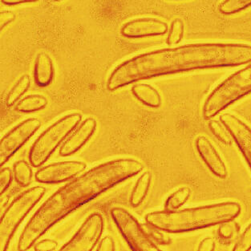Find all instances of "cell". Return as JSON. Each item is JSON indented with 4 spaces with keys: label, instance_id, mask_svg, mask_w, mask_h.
Here are the masks:
<instances>
[{
    "label": "cell",
    "instance_id": "obj_9",
    "mask_svg": "<svg viewBox=\"0 0 251 251\" xmlns=\"http://www.w3.org/2000/svg\"><path fill=\"white\" fill-rule=\"evenodd\" d=\"M86 164L78 161H65L50 164L35 173V180L44 184H58L76 177L86 169Z\"/></svg>",
    "mask_w": 251,
    "mask_h": 251
},
{
    "label": "cell",
    "instance_id": "obj_27",
    "mask_svg": "<svg viewBox=\"0 0 251 251\" xmlns=\"http://www.w3.org/2000/svg\"><path fill=\"white\" fill-rule=\"evenodd\" d=\"M150 231L146 232H147L148 234L150 236V238H152V240L156 241V243L163 245L169 244V243H170V237L165 235L164 233L161 232V230L150 226Z\"/></svg>",
    "mask_w": 251,
    "mask_h": 251
},
{
    "label": "cell",
    "instance_id": "obj_24",
    "mask_svg": "<svg viewBox=\"0 0 251 251\" xmlns=\"http://www.w3.org/2000/svg\"><path fill=\"white\" fill-rule=\"evenodd\" d=\"M251 223L247 226L243 234L236 242L232 251H251Z\"/></svg>",
    "mask_w": 251,
    "mask_h": 251
},
{
    "label": "cell",
    "instance_id": "obj_16",
    "mask_svg": "<svg viewBox=\"0 0 251 251\" xmlns=\"http://www.w3.org/2000/svg\"><path fill=\"white\" fill-rule=\"evenodd\" d=\"M151 181L152 174L149 171L144 173L139 177L130 195V204L132 206L137 207L143 202L150 190Z\"/></svg>",
    "mask_w": 251,
    "mask_h": 251
},
{
    "label": "cell",
    "instance_id": "obj_8",
    "mask_svg": "<svg viewBox=\"0 0 251 251\" xmlns=\"http://www.w3.org/2000/svg\"><path fill=\"white\" fill-rule=\"evenodd\" d=\"M41 126L37 118H29L19 124L1 139L0 165L7 163L9 159L22 147Z\"/></svg>",
    "mask_w": 251,
    "mask_h": 251
},
{
    "label": "cell",
    "instance_id": "obj_32",
    "mask_svg": "<svg viewBox=\"0 0 251 251\" xmlns=\"http://www.w3.org/2000/svg\"><path fill=\"white\" fill-rule=\"evenodd\" d=\"M1 2L7 5H18L35 2V0H2Z\"/></svg>",
    "mask_w": 251,
    "mask_h": 251
},
{
    "label": "cell",
    "instance_id": "obj_31",
    "mask_svg": "<svg viewBox=\"0 0 251 251\" xmlns=\"http://www.w3.org/2000/svg\"><path fill=\"white\" fill-rule=\"evenodd\" d=\"M215 241L213 238H205L199 243L198 251H214L215 250Z\"/></svg>",
    "mask_w": 251,
    "mask_h": 251
},
{
    "label": "cell",
    "instance_id": "obj_17",
    "mask_svg": "<svg viewBox=\"0 0 251 251\" xmlns=\"http://www.w3.org/2000/svg\"><path fill=\"white\" fill-rule=\"evenodd\" d=\"M48 103V99L44 96L32 94L20 100L16 105V110L23 113H34L46 108Z\"/></svg>",
    "mask_w": 251,
    "mask_h": 251
},
{
    "label": "cell",
    "instance_id": "obj_15",
    "mask_svg": "<svg viewBox=\"0 0 251 251\" xmlns=\"http://www.w3.org/2000/svg\"><path fill=\"white\" fill-rule=\"evenodd\" d=\"M132 93L142 104L150 108H159L161 104V97L158 91L150 84L140 83L132 87Z\"/></svg>",
    "mask_w": 251,
    "mask_h": 251
},
{
    "label": "cell",
    "instance_id": "obj_3",
    "mask_svg": "<svg viewBox=\"0 0 251 251\" xmlns=\"http://www.w3.org/2000/svg\"><path fill=\"white\" fill-rule=\"evenodd\" d=\"M242 206L236 201L215 203L198 207L153 211L146 215L148 225L170 234L205 229L238 218Z\"/></svg>",
    "mask_w": 251,
    "mask_h": 251
},
{
    "label": "cell",
    "instance_id": "obj_25",
    "mask_svg": "<svg viewBox=\"0 0 251 251\" xmlns=\"http://www.w3.org/2000/svg\"><path fill=\"white\" fill-rule=\"evenodd\" d=\"M237 230H238V226L234 222L230 221V222L223 223L219 226L218 234L220 236L221 238L228 240L234 237Z\"/></svg>",
    "mask_w": 251,
    "mask_h": 251
},
{
    "label": "cell",
    "instance_id": "obj_14",
    "mask_svg": "<svg viewBox=\"0 0 251 251\" xmlns=\"http://www.w3.org/2000/svg\"><path fill=\"white\" fill-rule=\"evenodd\" d=\"M54 66L50 55L45 52H40L35 58L34 66V79L38 86H49L54 78Z\"/></svg>",
    "mask_w": 251,
    "mask_h": 251
},
{
    "label": "cell",
    "instance_id": "obj_22",
    "mask_svg": "<svg viewBox=\"0 0 251 251\" xmlns=\"http://www.w3.org/2000/svg\"><path fill=\"white\" fill-rule=\"evenodd\" d=\"M184 32H185V25L182 20L180 18H176L173 20L169 29L167 40H166L168 45L173 46V45L178 44L183 39Z\"/></svg>",
    "mask_w": 251,
    "mask_h": 251
},
{
    "label": "cell",
    "instance_id": "obj_10",
    "mask_svg": "<svg viewBox=\"0 0 251 251\" xmlns=\"http://www.w3.org/2000/svg\"><path fill=\"white\" fill-rule=\"evenodd\" d=\"M221 123L228 131L251 170V128L239 117L232 113H223Z\"/></svg>",
    "mask_w": 251,
    "mask_h": 251
},
{
    "label": "cell",
    "instance_id": "obj_20",
    "mask_svg": "<svg viewBox=\"0 0 251 251\" xmlns=\"http://www.w3.org/2000/svg\"><path fill=\"white\" fill-rule=\"evenodd\" d=\"M14 177L16 182L23 187L30 185L32 180V170L25 161H19L14 165Z\"/></svg>",
    "mask_w": 251,
    "mask_h": 251
},
{
    "label": "cell",
    "instance_id": "obj_29",
    "mask_svg": "<svg viewBox=\"0 0 251 251\" xmlns=\"http://www.w3.org/2000/svg\"><path fill=\"white\" fill-rule=\"evenodd\" d=\"M97 251H116L115 242L110 236H105L100 241Z\"/></svg>",
    "mask_w": 251,
    "mask_h": 251
},
{
    "label": "cell",
    "instance_id": "obj_26",
    "mask_svg": "<svg viewBox=\"0 0 251 251\" xmlns=\"http://www.w3.org/2000/svg\"><path fill=\"white\" fill-rule=\"evenodd\" d=\"M13 180V174L9 168H2L0 171V194L2 196L10 187Z\"/></svg>",
    "mask_w": 251,
    "mask_h": 251
},
{
    "label": "cell",
    "instance_id": "obj_19",
    "mask_svg": "<svg viewBox=\"0 0 251 251\" xmlns=\"http://www.w3.org/2000/svg\"><path fill=\"white\" fill-rule=\"evenodd\" d=\"M31 84V80L28 75H23L20 79H18L13 88H11L7 95L6 103L8 107H11L16 104L19 100L25 95L26 91L28 90Z\"/></svg>",
    "mask_w": 251,
    "mask_h": 251
},
{
    "label": "cell",
    "instance_id": "obj_4",
    "mask_svg": "<svg viewBox=\"0 0 251 251\" xmlns=\"http://www.w3.org/2000/svg\"><path fill=\"white\" fill-rule=\"evenodd\" d=\"M250 94L251 63L228 76L209 93L203 104V118L210 121L228 107Z\"/></svg>",
    "mask_w": 251,
    "mask_h": 251
},
{
    "label": "cell",
    "instance_id": "obj_1",
    "mask_svg": "<svg viewBox=\"0 0 251 251\" xmlns=\"http://www.w3.org/2000/svg\"><path fill=\"white\" fill-rule=\"evenodd\" d=\"M143 170L142 163L135 159L119 158L97 165L76 176L37 209L20 235L18 250L28 251L67 215Z\"/></svg>",
    "mask_w": 251,
    "mask_h": 251
},
{
    "label": "cell",
    "instance_id": "obj_30",
    "mask_svg": "<svg viewBox=\"0 0 251 251\" xmlns=\"http://www.w3.org/2000/svg\"><path fill=\"white\" fill-rule=\"evenodd\" d=\"M16 20V15L12 11H1L0 12V28L1 31L7 25Z\"/></svg>",
    "mask_w": 251,
    "mask_h": 251
},
{
    "label": "cell",
    "instance_id": "obj_6",
    "mask_svg": "<svg viewBox=\"0 0 251 251\" xmlns=\"http://www.w3.org/2000/svg\"><path fill=\"white\" fill-rule=\"evenodd\" d=\"M46 193L43 186H34L23 192L10 204L0 222V251H7L14 234L23 220Z\"/></svg>",
    "mask_w": 251,
    "mask_h": 251
},
{
    "label": "cell",
    "instance_id": "obj_28",
    "mask_svg": "<svg viewBox=\"0 0 251 251\" xmlns=\"http://www.w3.org/2000/svg\"><path fill=\"white\" fill-rule=\"evenodd\" d=\"M57 247V243L55 241L44 239L35 243V251H55Z\"/></svg>",
    "mask_w": 251,
    "mask_h": 251
},
{
    "label": "cell",
    "instance_id": "obj_2",
    "mask_svg": "<svg viewBox=\"0 0 251 251\" xmlns=\"http://www.w3.org/2000/svg\"><path fill=\"white\" fill-rule=\"evenodd\" d=\"M251 63V45L238 43H197L136 55L118 67L124 85L203 69L243 66Z\"/></svg>",
    "mask_w": 251,
    "mask_h": 251
},
{
    "label": "cell",
    "instance_id": "obj_21",
    "mask_svg": "<svg viewBox=\"0 0 251 251\" xmlns=\"http://www.w3.org/2000/svg\"><path fill=\"white\" fill-rule=\"evenodd\" d=\"M251 7V0H226L221 2L218 10L220 13L230 16L239 13Z\"/></svg>",
    "mask_w": 251,
    "mask_h": 251
},
{
    "label": "cell",
    "instance_id": "obj_13",
    "mask_svg": "<svg viewBox=\"0 0 251 251\" xmlns=\"http://www.w3.org/2000/svg\"><path fill=\"white\" fill-rule=\"evenodd\" d=\"M97 123L94 118H87L71 135L60 149L61 156H69L78 152L93 137L97 130Z\"/></svg>",
    "mask_w": 251,
    "mask_h": 251
},
{
    "label": "cell",
    "instance_id": "obj_7",
    "mask_svg": "<svg viewBox=\"0 0 251 251\" xmlns=\"http://www.w3.org/2000/svg\"><path fill=\"white\" fill-rule=\"evenodd\" d=\"M104 218L94 213L82 223L70 240L57 251H93L104 230Z\"/></svg>",
    "mask_w": 251,
    "mask_h": 251
},
{
    "label": "cell",
    "instance_id": "obj_5",
    "mask_svg": "<svg viewBox=\"0 0 251 251\" xmlns=\"http://www.w3.org/2000/svg\"><path fill=\"white\" fill-rule=\"evenodd\" d=\"M81 119V114L71 113L49 126L31 146L29 153L31 165L35 168L44 165L60 144L77 127Z\"/></svg>",
    "mask_w": 251,
    "mask_h": 251
},
{
    "label": "cell",
    "instance_id": "obj_18",
    "mask_svg": "<svg viewBox=\"0 0 251 251\" xmlns=\"http://www.w3.org/2000/svg\"><path fill=\"white\" fill-rule=\"evenodd\" d=\"M191 195V190L190 188L184 186L179 188L170 194L167 200L165 201V210L166 211H174L185 205V203L190 199Z\"/></svg>",
    "mask_w": 251,
    "mask_h": 251
},
{
    "label": "cell",
    "instance_id": "obj_23",
    "mask_svg": "<svg viewBox=\"0 0 251 251\" xmlns=\"http://www.w3.org/2000/svg\"><path fill=\"white\" fill-rule=\"evenodd\" d=\"M208 126H209V129L211 131L212 133L214 134V137L218 139V141L226 146L231 145L233 140L228 131L223 126V124L217 122L215 120H210L209 121Z\"/></svg>",
    "mask_w": 251,
    "mask_h": 251
},
{
    "label": "cell",
    "instance_id": "obj_12",
    "mask_svg": "<svg viewBox=\"0 0 251 251\" xmlns=\"http://www.w3.org/2000/svg\"><path fill=\"white\" fill-rule=\"evenodd\" d=\"M194 145L199 156L209 171L218 178H226L228 176L226 165L211 141L205 136H199L195 139Z\"/></svg>",
    "mask_w": 251,
    "mask_h": 251
},
{
    "label": "cell",
    "instance_id": "obj_11",
    "mask_svg": "<svg viewBox=\"0 0 251 251\" xmlns=\"http://www.w3.org/2000/svg\"><path fill=\"white\" fill-rule=\"evenodd\" d=\"M169 31L166 23L155 18H139L126 23L121 33L129 39H143L165 35Z\"/></svg>",
    "mask_w": 251,
    "mask_h": 251
}]
</instances>
